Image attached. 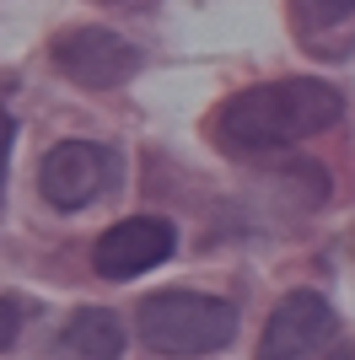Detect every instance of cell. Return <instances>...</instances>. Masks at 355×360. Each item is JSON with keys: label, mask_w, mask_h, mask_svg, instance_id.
Segmentation results:
<instances>
[{"label": "cell", "mask_w": 355, "mask_h": 360, "mask_svg": "<svg viewBox=\"0 0 355 360\" xmlns=\"http://www.w3.org/2000/svg\"><path fill=\"white\" fill-rule=\"evenodd\" d=\"M340 108L344 103L328 81L285 75V81H264V86L226 97L216 124H221V140L232 150H285L296 140L323 135L328 124L340 119Z\"/></svg>", "instance_id": "obj_1"}, {"label": "cell", "mask_w": 355, "mask_h": 360, "mask_svg": "<svg viewBox=\"0 0 355 360\" xmlns=\"http://www.w3.org/2000/svg\"><path fill=\"white\" fill-rule=\"evenodd\" d=\"M237 333V307L205 290H162L140 307V339L156 355L194 360V355H216L232 345Z\"/></svg>", "instance_id": "obj_2"}, {"label": "cell", "mask_w": 355, "mask_h": 360, "mask_svg": "<svg viewBox=\"0 0 355 360\" xmlns=\"http://www.w3.org/2000/svg\"><path fill=\"white\" fill-rule=\"evenodd\" d=\"M334 333H340V317L328 296L291 290L259 333V360H318L323 349H334Z\"/></svg>", "instance_id": "obj_3"}, {"label": "cell", "mask_w": 355, "mask_h": 360, "mask_svg": "<svg viewBox=\"0 0 355 360\" xmlns=\"http://www.w3.org/2000/svg\"><path fill=\"white\" fill-rule=\"evenodd\" d=\"M49 54H54L59 75H70L75 86H87V91L124 86V81L146 65L130 38H118V32H108V27H70V32H59Z\"/></svg>", "instance_id": "obj_4"}, {"label": "cell", "mask_w": 355, "mask_h": 360, "mask_svg": "<svg viewBox=\"0 0 355 360\" xmlns=\"http://www.w3.org/2000/svg\"><path fill=\"white\" fill-rule=\"evenodd\" d=\"M178 253V226L167 215H130V221L108 226L97 248H92V269L103 274V280H140L151 274L156 264Z\"/></svg>", "instance_id": "obj_5"}, {"label": "cell", "mask_w": 355, "mask_h": 360, "mask_svg": "<svg viewBox=\"0 0 355 360\" xmlns=\"http://www.w3.org/2000/svg\"><path fill=\"white\" fill-rule=\"evenodd\" d=\"M113 183V150L92 146V140H65L44 156L38 167V194L54 210H81Z\"/></svg>", "instance_id": "obj_6"}, {"label": "cell", "mask_w": 355, "mask_h": 360, "mask_svg": "<svg viewBox=\"0 0 355 360\" xmlns=\"http://www.w3.org/2000/svg\"><path fill=\"white\" fill-rule=\"evenodd\" d=\"M124 355V323L103 307H81L65 317L49 360H118Z\"/></svg>", "instance_id": "obj_7"}, {"label": "cell", "mask_w": 355, "mask_h": 360, "mask_svg": "<svg viewBox=\"0 0 355 360\" xmlns=\"http://www.w3.org/2000/svg\"><path fill=\"white\" fill-rule=\"evenodd\" d=\"M296 6V22L307 32H323V27H340L355 16V0H291Z\"/></svg>", "instance_id": "obj_8"}, {"label": "cell", "mask_w": 355, "mask_h": 360, "mask_svg": "<svg viewBox=\"0 0 355 360\" xmlns=\"http://www.w3.org/2000/svg\"><path fill=\"white\" fill-rule=\"evenodd\" d=\"M22 339V301H11V296H0V355Z\"/></svg>", "instance_id": "obj_9"}, {"label": "cell", "mask_w": 355, "mask_h": 360, "mask_svg": "<svg viewBox=\"0 0 355 360\" xmlns=\"http://www.w3.org/2000/svg\"><path fill=\"white\" fill-rule=\"evenodd\" d=\"M11 140H16V119L0 108V194H6V167H11Z\"/></svg>", "instance_id": "obj_10"}]
</instances>
